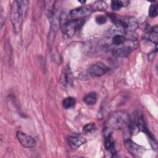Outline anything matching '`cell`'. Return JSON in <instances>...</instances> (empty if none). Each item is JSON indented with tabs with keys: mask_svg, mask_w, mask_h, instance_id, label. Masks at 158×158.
<instances>
[{
	"mask_svg": "<svg viewBox=\"0 0 158 158\" xmlns=\"http://www.w3.org/2000/svg\"><path fill=\"white\" fill-rule=\"evenodd\" d=\"M114 35L112 37V44L115 46H121L125 43L127 41L126 37L122 34H118L117 33H114Z\"/></svg>",
	"mask_w": 158,
	"mask_h": 158,
	"instance_id": "cell-13",
	"label": "cell"
},
{
	"mask_svg": "<svg viewBox=\"0 0 158 158\" xmlns=\"http://www.w3.org/2000/svg\"><path fill=\"white\" fill-rule=\"evenodd\" d=\"M138 22L133 17H127L121 20L120 30L124 33H131L138 28Z\"/></svg>",
	"mask_w": 158,
	"mask_h": 158,
	"instance_id": "cell-4",
	"label": "cell"
},
{
	"mask_svg": "<svg viewBox=\"0 0 158 158\" xmlns=\"http://www.w3.org/2000/svg\"><path fill=\"white\" fill-rule=\"evenodd\" d=\"M130 119V117L127 112L124 110L115 111L108 118V128L115 130L122 129L128 125Z\"/></svg>",
	"mask_w": 158,
	"mask_h": 158,
	"instance_id": "cell-2",
	"label": "cell"
},
{
	"mask_svg": "<svg viewBox=\"0 0 158 158\" xmlns=\"http://www.w3.org/2000/svg\"><path fill=\"white\" fill-rule=\"evenodd\" d=\"M96 21L99 24H103L106 22V18L104 16H99L96 19Z\"/></svg>",
	"mask_w": 158,
	"mask_h": 158,
	"instance_id": "cell-22",
	"label": "cell"
},
{
	"mask_svg": "<svg viewBox=\"0 0 158 158\" xmlns=\"http://www.w3.org/2000/svg\"><path fill=\"white\" fill-rule=\"evenodd\" d=\"M123 6V3L121 1H111V8L114 10H118Z\"/></svg>",
	"mask_w": 158,
	"mask_h": 158,
	"instance_id": "cell-20",
	"label": "cell"
},
{
	"mask_svg": "<svg viewBox=\"0 0 158 158\" xmlns=\"http://www.w3.org/2000/svg\"><path fill=\"white\" fill-rule=\"evenodd\" d=\"M96 129V125L94 123H88L86 124L83 128V131L85 133H90L94 131Z\"/></svg>",
	"mask_w": 158,
	"mask_h": 158,
	"instance_id": "cell-19",
	"label": "cell"
},
{
	"mask_svg": "<svg viewBox=\"0 0 158 158\" xmlns=\"http://www.w3.org/2000/svg\"><path fill=\"white\" fill-rule=\"evenodd\" d=\"M107 7V4L105 1H98L94 2L90 7L92 11H104Z\"/></svg>",
	"mask_w": 158,
	"mask_h": 158,
	"instance_id": "cell-15",
	"label": "cell"
},
{
	"mask_svg": "<svg viewBox=\"0 0 158 158\" xmlns=\"http://www.w3.org/2000/svg\"><path fill=\"white\" fill-rule=\"evenodd\" d=\"M67 141L70 146L73 149H77L81 145L85 144L86 140L81 136H70L67 138Z\"/></svg>",
	"mask_w": 158,
	"mask_h": 158,
	"instance_id": "cell-9",
	"label": "cell"
},
{
	"mask_svg": "<svg viewBox=\"0 0 158 158\" xmlns=\"http://www.w3.org/2000/svg\"><path fill=\"white\" fill-rule=\"evenodd\" d=\"M67 69V70L64 72V73L61 77V81L64 86H66L69 83L70 84L72 81V73L70 72V70H69V69Z\"/></svg>",
	"mask_w": 158,
	"mask_h": 158,
	"instance_id": "cell-17",
	"label": "cell"
},
{
	"mask_svg": "<svg viewBox=\"0 0 158 158\" xmlns=\"http://www.w3.org/2000/svg\"><path fill=\"white\" fill-rule=\"evenodd\" d=\"M157 15V6L155 4H151L149 9V15L151 18H154Z\"/></svg>",
	"mask_w": 158,
	"mask_h": 158,
	"instance_id": "cell-21",
	"label": "cell"
},
{
	"mask_svg": "<svg viewBox=\"0 0 158 158\" xmlns=\"http://www.w3.org/2000/svg\"><path fill=\"white\" fill-rule=\"evenodd\" d=\"M125 146L128 152L135 157H141L145 152L144 147L136 144L130 139L125 141Z\"/></svg>",
	"mask_w": 158,
	"mask_h": 158,
	"instance_id": "cell-5",
	"label": "cell"
},
{
	"mask_svg": "<svg viewBox=\"0 0 158 158\" xmlns=\"http://www.w3.org/2000/svg\"><path fill=\"white\" fill-rule=\"evenodd\" d=\"M29 1H15L13 2L10 10V20L14 31L15 33H19L22 23L27 12Z\"/></svg>",
	"mask_w": 158,
	"mask_h": 158,
	"instance_id": "cell-1",
	"label": "cell"
},
{
	"mask_svg": "<svg viewBox=\"0 0 158 158\" xmlns=\"http://www.w3.org/2000/svg\"><path fill=\"white\" fill-rule=\"evenodd\" d=\"M145 38L157 44V27L155 26L152 29L145 35Z\"/></svg>",
	"mask_w": 158,
	"mask_h": 158,
	"instance_id": "cell-14",
	"label": "cell"
},
{
	"mask_svg": "<svg viewBox=\"0 0 158 158\" xmlns=\"http://www.w3.org/2000/svg\"><path fill=\"white\" fill-rule=\"evenodd\" d=\"M108 68L102 63L99 62L93 65L88 71V75L91 77H101L107 72Z\"/></svg>",
	"mask_w": 158,
	"mask_h": 158,
	"instance_id": "cell-7",
	"label": "cell"
},
{
	"mask_svg": "<svg viewBox=\"0 0 158 158\" xmlns=\"http://www.w3.org/2000/svg\"><path fill=\"white\" fill-rule=\"evenodd\" d=\"M79 2H80V3H85V1H78Z\"/></svg>",
	"mask_w": 158,
	"mask_h": 158,
	"instance_id": "cell-23",
	"label": "cell"
},
{
	"mask_svg": "<svg viewBox=\"0 0 158 158\" xmlns=\"http://www.w3.org/2000/svg\"><path fill=\"white\" fill-rule=\"evenodd\" d=\"M55 1H44V10L47 17L49 19L52 18L54 15L55 11Z\"/></svg>",
	"mask_w": 158,
	"mask_h": 158,
	"instance_id": "cell-11",
	"label": "cell"
},
{
	"mask_svg": "<svg viewBox=\"0 0 158 158\" xmlns=\"http://www.w3.org/2000/svg\"><path fill=\"white\" fill-rule=\"evenodd\" d=\"M97 94L95 92H91L88 93L83 98V101L87 105H93L96 102Z\"/></svg>",
	"mask_w": 158,
	"mask_h": 158,
	"instance_id": "cell-16",
	"label": "cell"
},
{
	"mask_svg": "<svg viewBox=\"0 0 158 158\" xmlns=\"http://www.w3.org/2000/svg\"><path fill=\"white\" fill-rule=\"evenodd\" d=\"M16 136L19 143L24 148H34L36 145V140L31 136L24 132L18 131L16 133Z\"/></svg>",
	"mask_w": 158,
	"mask_h": 158,
	"instance_id": "cell-6",
	"label": "cell"
},
{
	"mask_svg": "<svg viewBox=\"0 0 158 158\" xmlns=\"http://www.w3.org/2000/svg\"><path fill=\"white\" fill-rule=\"evenodd\" d=\"M85 19H71L62 25L63 33L67 37H72L81 28L85 22Z\"/></svg>",
	"mask_w": 158,
	"mask_h": 158,
	"instance_id": "cell-3",
	"label": "cell"
},
{
	"mask_svg": "<svg viewBox=\"0 0 158 158\" xmlns=\"http://www.w3.org/2000/svg\"><path fill=\"white\" fill-rule=\"evenodd\" d=\"M75 103H76L75 99L72 97L65 98L62 101L63 107L66 109H70V108L73 107L75 106Z\"/></svg>",
	"mask_w": 158,
	"mask_h": 158,
	"instance_id": "cell-18",
	"label": "cell"
},
{
	"mask_svg": "<svg viewBox=\"0 0 158 158\" xmlns=\"http://www.w3.org/2000/svg\"><path fill=\"white\" fill-rule=\"evenodd\" d=\"M91 12L90 7H80L70 10V16L72 19H81L89 15Z\"/></svg>",
	"mask_w": 158,
	"mask_h": 158,
	"instance_id": "cell-8",
	"label": "cell"
},
{
	"mask_svg": "<svg viewBox=\"0 0 158 158\" xmlns=\"http://www.w3.org/2000/svg\"><path fill=\"white\" fill-rule=\"evenodd\" d=\"M132 49V47H131L130 46L124 45L115 49L114 52L118 56L127 57L130 54Z\"/></svg>",
	"mask_w": 158,
	"mask_h": 158,
	"instance_id": "cell-12",
	"label": "cell"
},
{
	"mask_svg": "<svg viewBox=\"0 0 158 158\" xmlns=\"http://www.w3.org/2000/svg\"><path fill=\"white\" fill-rule=\"evenodd\" d=\"M104 147L106 150L110 151L112 154L115 153L114 139L112 136L111 133L110 132H108L107 134L105 135Z\"/></svg>",
	"mask_w": 158,
	"mask_h": 158,
	"instance_id": "cell-10",
	"label": "cell"
}]
</instances>
